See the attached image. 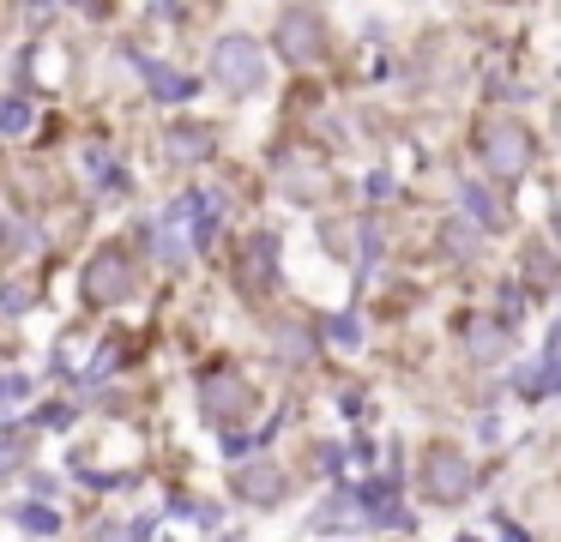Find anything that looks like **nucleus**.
<instances>
[{
    "label": "nucleus",
    "mask_w": 561,
    "mask_h": 542,
    "mask_svg": "<svg viewBox=\"0 0 561 542\" xmlns=\"http://www.w3.org/2000/svg\"><path fill=\"white\" fill-rule=\"evenodd\" d=\"M211 72H218L224 91L254 96L260 84H266V48H260L254 36H224V43L211 48Z\"/></svg>",
    "instance_id": "f257e3e1"
},
{
    "label": "nucleus",
    "mask_w": 561,
    "mask_h": 542,
    "mask_svg": "<svg viewBox=\"0 0 561 542\" xmlns=\"http://www.w3.org/2000/svg\"><path fill=\"white\" fill-rule=\"evenodd\" d=\"M477 157H483L489 175L519 181L525 169H531V132H525L519 120H495V127H483V139H477Z\"/></svg>",
    "instance_id": "f03ea898"
},
{
    "label": "nucleus",
    "mask_w": 561,
    "mask_h": 542,
    "mask_svg": "<svg viewBox=\"0 0 561 542\" xmlns=\"http://www.w3.org/2000/svg\"><path fill=\"white\" fill-rule=\"evenodd\" d=\"M423 494L435 506H459L471 494V458L453 452V446H428L423 452Z\"/></svg>",
    "instance_id": "7ed1b4c3"
},
{
    "label": "nucleus",
    "mask_w": 561,
    "mask_h": 542,
    "mask_svg": "<svg viewBox=\"0 0 561 542\" xmlns=\"http://www.w3.org/2000/svg\"><path fill=\"white\" fill-rule=\"evenodd\" d=\"M199 410H206L211 422H242L248 410H254V392H248L242 373L218 368V373H206V385H199Z\"/></svg>",
    "instance_id": "20e7f679"
},
{
    "label": "nucleus",
    "mask_w": 561,
    "mask_h": 542,
    "mask_svg": "<svg viewBox=\"0 0 561 542\" xmlns=\"http://www.w3.org/2000/svg\"><path fill=\"white\" fill-rule=\"evenodd\" d=\"M85 296L91 301H127L134 296V260L122 247H103L98 260L85 265Z\"/></svg>",
    "instance_id": "39448f33"
},
{
    "label": "nucleus",
    "mask_w": 561,
    "mask_h": 542,
    "mask_svg": "<svg viewBox=\"0 0 561 542\" xmlns=\"http://www.w3.org/2000/svg\"><path fill=\"white\" fill-rule=\"evenodd\" d=\"M278 43H284V55H290V60H314L320 48H327V31H320V19L308 7H296V12H284V19H278Z\"/></svg>",
    "instance_id": "423d86ee"
},
{
    "label": "nucleus",
    "mask_w": 561,
    "mask_h": 542,
    "mask_svg": "<svg viewBox=\"0 0 561 542\" xmlns=\"http://www.w3.org/2000/svg\"><path fill=\"white\" fill-rule=\"evenodd\" d=\"M272 272H278V241L272 235H254V241H242V260H236V277H242L248 289H272Z\"/></svg>",
    "instance_id": "0eeeda50"
},
{
    "label": "nucleus",
    "mask_w": 561,
    "mask_h": 542,
    "mask_svg": "<svg viewBox=\"0 0 561 542\" xmlns=\"http://www.w3.org/2000/svg\"><path fill=\"white\" fill-rule=\"evenodd\" d=\"M236 494H242L248 506H278L284 500V470L278 464H242Z\"/></svg>",
    "instance_id": "6e6552de"
},
{
    "label": "nucleus",
    "mask_w": 561,
    "mask_h": 542,
    "mask_svg": "<svg viewBox=\"0 0 561 542\" xmlns=\"http://www.w3.org/2000/svg\"><path fill=\"white\" fill-rule=\"evenodd\" d=\"M465 211H471L483 229H507V205H501L489 187H465Z\"/></svg>",
    "instance_id": "1a4fd4ad"
},
{
    "label": "nucleus",
    "mask_w": 561,
    "mask_h": 542,
    "mask_svg": "<svg viewBox=\"0 0 561 542\" xmlns=\"http://www.w3.org/2000/svg\"><path fill=\"white\" fill-rule=\"evenodd\" d=\"M170 157H175V163H206V157H211V132L175 127V132H170Z\"/></svg>",
    "instance_id": "9d476101"
},
{
    "label": "nucleus",
    "mask_w": 561,
    "mask_h": 542,
    "mask_svg": "<svg viewBox=\"0 0 561 542\" xmlns=\"http://www.w3.org/2000/svg\"><path fill=\"white\" fill-rule=\"evenodd\" d=\"M13 518L31 530V537H55V530H61V518H55V506H13Z\"/></svg>",
    "instance_id": "9b49d317"
},
{
    "label": "nucleus",
    "mask_w": 561,
    "mask_h": 542,
    "mask_svg": "<svg viewBox=\"0 0 561 542\" xmlns=\"http://www.w3.org/2000/svg\"><path fill=\"white\" fill-rule=\"evenodd\" d=\"M308 356H314L308 332H302V325H284V332H278V361H296V368H302Z\"/></svg>",
    "instance_id": "f8f14e48"
},
{
    "label": "nucleus",
    "mask_w": 561,
    "mask_h": 542,
    "mask_svg": "<svg viewBox=\"0 0 561 542\" xmlns=\"http://www.w3.org/2000/svg\"><path fill=\"white\" fill-rule=\"evenodd\" d=\"M501 349H507V337H501V325H477V332H471V356H477V361H495Z\"/></svg>",
    "instance_id": "ddd939ff"
},
{
    "label": "nucleus",
    "mask_w": 561,
    "mask_h": 542,
    "mask_svg": "<svg viewBox=\"0 0 561 542\" xmlns=\"http://www.w3.org/2000/svg\"><path fill=\"white\" fill-rule=\"evenodd\" d=\"M146 79H151V84H158V91H163V103H182V96H187V84L175 79L170 67H158V60H151V67H146Z\"/></svg>",
    "instance_id": "4468645a"
},
{
    "label": "nucleus",
    "mask_w": 561,
    "mask_h": 542,
    "mask_svg": "<svg viewBox=\"0 0 561 542\" xmlns=\"http://www.w3.org/2000/svg\"><path fill=\"white\" fill-rule=\"evenodd\" d=\"M471 247H477V241H471V229H459V223H453V229H447V253H453V260H465Z\"/></svg>",
    "instance_id": "2eb2a0df"
},
{
    "label": "nucleus",
    "mask_w": 561,
    "mask_h": 542,
    "mask_svg": "<svg viewBox=\"0 0 561 542\" xmlns=\"http://www.w3.org/2000/svg\"><path fill=\"white\" fill-rule=\"evenodd\" d=\"M25 120H31L25 103H7V132H25Z\"/></svg>",
    "instance_id": "dca6fc26"
},
{
    "label": "nucleus",
    "mask_w": 561,
    "mask_h": 542,
    "mask_svg": "<svg viewBox=\"0 0 561 542\" xmlns=\"http://www.w3.org/2000/svg\"><path fill=\"white\" fill-rule=\"evenodd\" d=\"M332 337H339V344H356V320H351V313H344V320L332 325Z\"/></svg>",
    "instance_id": "f3484780"
},
{
    "label": "nucleus",
    "mask_w": 561,
    "mask_h": 542,
    "mask_svg": "<svg viewBox=\"0 0 561 542\" xmlns=\"http://www.w3.org/2000/svg\"><path fill=\"white\" fill-rule=\"evenodd\" d=\"M7 397H13V404H25V397H31V380H19V373H13V380H7Z\"/></svg>",
    "instance_id": "a211bd4d"
},
{
    "label": "nucleus",
    "mask_w": 561,
    "mask_h": 542,
    "mask_svg": "<svg viewBox=\"0 0 561 542\" xmlns=\"http://www.w3.org/2000/svg\"><path fill=\"white\" fill-rule=\"evenodd\" d=\"M556 229H561V217H556Z\"/></svg>",
    "instance_id": "6ab92c4d"
}]
</instances>
